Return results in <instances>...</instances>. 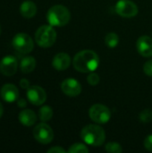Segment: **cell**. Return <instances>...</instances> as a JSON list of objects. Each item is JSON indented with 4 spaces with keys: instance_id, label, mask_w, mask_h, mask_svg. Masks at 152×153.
<instances>
[{
    "instance_id": "30",
    "label": "cell",
    "mask_w": 152,
    "mask_h": 153,
    "mask_svg": "<svg viewBox=\"0 0 152 153\" xmlns=\"http://www.w3.org/2000/svg\"><path fill=\"white\" fill-rule=\"evenodd\" d=\"M0 34H1V26H0Z\"/></svg>"
},
{
    "instance_id": "22",
    "label": "cell",
    "mask_w": 152,
    "mask_h": 153,
    "mask_svg": "<svg viewBox=\"0 0 152 153\" xmlns=\"http://www.w3.org/2000/svg\"><path fill=\"white\" fill-rule=\"evenodd\" d=\"M140 120L143 123H149L152 120V110L151 109H144L141 112L140 116Z\"/></svg>"
},
{
    "instance_id": "10",
    "label": "cell",
    "mask_w": 152,
    "mask_h": 153,
    "mask_svg": "<svg viewBox=\"0 0 152 153\" xmlns=\"http://www.w3.org/2000/svg\"><path fill=\"white\" fill-rule=\"evenodd\" d=\"M18 68V61L13 56H6L0 62V72L5 76H13Z\"/></svg>"
},
{
    "instance_id": "27",
    "label": "cell",
    "mask_w": 152,
    "mask_h": 153,
    "mask_svg": "<svg viewBox=\"0 0 152 153\" xmlns=\"http://www.w3.org/2000/svg\"><path fill=\"white\" fill-rule=\"evenodd\" d=\"M20 86L22 88V89H25V90H27L29 87H30V82H29V80H27V79H22L21 80V82H20Z\"/></svg>"
},
{
    "instance_id": "20",
    "label": "cell",
    "mask_w": 152,
    "mask_h": 153,
    "mask_svg": "<svg viewBox=\"0 0 152 153\" xmlns=\"http://www.w3.org/2000/svg\"><path fill=\"white\" fill-rule=\"evenodd\" d=\"M69 153H87L89 152V149L87 148L86 145L82 144V143H74L73 144L69 150Z\"/></svg>"
},
{
    "instance_id": "14",
    "label": "cell",
    "mask_w": 152,
    "mask_h": 153,
    "mask_svg": "<svg viewBox=\"0 0 152 153\" xmlns=\"http://www.w3.org/2000/svg\"><path fill=\"white\" fill-rule=\"evenodd\" d=\"M71 57L68 54L61 52L56 54L52 61V65L56 70L58 71H65L71 65Z\"/></svg>"
},
{
    "instance_id": "7",
    "label": "cell",
    "mask_w": 152,
    "mask_h": 153,
    "mask_svg": "<svg viewBox=\"0 0 152 153\" xmlns=\"http://www.w3.org/2000/svg\"><path fill=\"white\" fill-rule=\"evenodd\" d=\"M33 136L37 142L42 144H48L53 141L54 132L48 125L41 123L35 126L33 130Z\"/></svg>"
},
{
    "instance_id": "29",
    "label": "cell",
    "mask_w": 152,
    "mask_h": 153,
    "mask_svg": "<svg viewBox=\"0 0 152 153\" xmlns=\"http://www.w3.org/2000/svg\"><path fill=\"white\" fill-rule=\"evenodd\" d=\"M3 112H4V108H3L2 104L0 103V118H1V117H2V115H3Z\"/></svg>"
},
{
    "instance_id": "12",
    "label": "cell",
    "mask_w": 152,
    "mask_h": 153,
    "mask_svg": "<svg viewBox=\"0 0 152 153\" xmlns=\"http://www.w3.org/2000/svg\"><path fill=\"white\" fill-rule=\"evenodd\" d=\"M136 48L139 54L142 56H152V38L146 35L140 37L136 42Z\"/></svg>"
},
{
    "instance_id": "23",
    "label": "cell",
    "mask_w": 152,
    "mask_h": 153,
    "mask_svg": "<svg viewBox=\"0 0 152 153\" xmlns=\"http://www.w3.org/2000/svg\"><path fill=\"white\" fill-rule=\"evenodd\" d=\"M100 81V77L98 74L94 73V72H91V73H89L88 76H87V82L89 84L94 86V85H97Z\"/></svg>"
},
{
    "instance_id": "13",
    "label": "cell",
    "mask_w": 152,
    "mask_h": 153,
    "mask_svg": "<svg viewBox=\"0 0 152 153\" xmlns=\"http://www.w3.org/2000/svg\"><path fill=\"white\" fill-rule=\"evenodd\" d=\"M1 97L8 103L14 102L19 99V91L13 84H4L1 89Z\"/></svg>"
},
{
    "instance_id": "5",
    "label": "cell",
    "mask_w": 152,
    "mask_h": 153,
    "mask_svg": "<svg viewBox=\"0 0 152 153\" xmlns=\"http://www.w3.org/2000/svg\"><path fill=\"white\" fill-rule=\"evenodd\" d=\"M12 45L16 51L22 54H28L31 52L34 48L33 40L30 36L22 32L18 33L13 37L12 40Z\"/></svg>"
},
{
    "instance_id": "17",
    "label": "cell",
    "mask_w": 152,
    "mask_h": 153,
    "mask_svg": "<svg viewBox=\"0 0 152 153\" xmlns=\"http://www.w3.org/2000/svg\"><path fill=\"white\" fill-rule=\"evenodd\" d=\"M36 67V60L32 56H26L23 57L20 63V68L22 73L29 74L32 72Z\"/></svg>"
},
{
    "instance_id": "9",
    "label": "cell",
    "mask_w": 152,
    "mask_h": 153,
    "mask_svg": "<svg viewBox=\"0 0 152 153\" xmlns=\"http://www.w3.org/2000/svg\"><path fill=\"white\" fill-rule=\"evenodd\" d=\"M27 98L31 104L35 106H40L46 101L47 93L43 88L33 85L27 89Z\"/></svg>"
},
{
    "instance_id": "18",
    "label": "cell",
    "mask_w": 152,
    "mask_h": 153,
    "mask_svg": "<svg viewBox=\"0 0 152 153\" xmlns=\"http://www.w3.org/2000/svg\"><path fill=\"white\" fill-rule=\"evenodd\" d=\"M53 117V109L49 106H43L39 111V117L41 121H49Z\"/></svg>"
},
{
    "instance_id": "2",
    "label": "cell",
    "mask_w": 152,
    "mask_h": 153,
    "mask_svg": "<svg viewBox=\"0 0 152 153\" xmlns=\"http://www.w3.org/2000/svg\"><path fill=\"white\" fill-rule=\"evenodd\" d=\"M81 138L85 143L99 147L105 143L106 133L104 129L98 125H88L82 129Z\"/></svg>"
},
{
    "instance_id": "8",
    "label": "cell",
    "mask_w": 152,
    "mask_h": 153,
    "mask_svg": "<svg viewBox=\"0 0 152 153\" xmlns=\"http://www.w3.org/2000/svg\"><path fill=\"white\" fill-rule=\"evenodd\" d=\"M116 12L122 17L132 18L138 13V6L131 0H119L116 4Z\"/></svg>"
},
{
    "instance_id": "25",
    "label": "cell",
    "mask_w": 152,
    "mask_h": 153,
    "mask_svg": "<svg viewBox=\"0 0 152 153\" xmlns=\"http://www.w3.org/2000/svg\"><path fill=\"white\" fill-rule=\"evenodd\" d=\"M143 144H144V147H145V149H146L147 151L152 152V134L148 135V136L145 138Z\"/></svg>"
},
{
    "instance_id": "28",
    "label": "cell",
    "mask_w": 152,
    "mask_h": 153,
    "mask_svg": "<svg viewBox=\"0 0 152 153\" xmlns=\"http://www.w3.org/2000/svg\"><path fill=\"white\" fill-rule=\"evenodd\" d=\"M17 105H18V107H20V108H24V107H26L27 103H26V101H25L23 99H19V100H18Z\"/></svg>"
},
{
    "instance_id": "4",
    "label": "cell",
    "mask_w": 152,
    "mask_h": 153,
    "mask_svg": "<svg viewBox=\"0 0 152 153\" xmlns=\"http://www.w3.org/2000/svg\"><path fill=\"white\" fill-rule=\"evenodd\" d=\"M56 39V32L51 25L40 26L35 33V40L41 48H49Z\"/></svg>"
},
{
    "instance_id": "19",
    "label": "cell",
    "mask_w": 152,
    "mask_h": 153,
    "mask_svg": "<svg viewBox=\"0 0 152 153\" xmlns=\"http://www.w3.org/2000/svg\"><path fill=\"white\" fill-rule=\"evenodd\" d=\"M105 43L108 48H114L117 47L119 43V37L116 33L115 32H109L106 35L105 37Z\"/></svg>"
},
{
    "instance_id": "24",
    "label": "cell",
    "mask_w": 152,
    "mask_h": 153,
    "mask_svg": "<svg viewBox=\"0 0 152 153\" xmlns=\"http://www.w3.org/2000/svg\"><path fill=\"white\" fill-rule=\"evenodd\" d=\"M143 72L148 75L152 77V60L147 61L143 65Z\"/></svg>"
},
{
    "instance_id": "6",
    "label": "cell",
    "mask_w": 152,
    "mask_h": 153,
    "mask_svg": "<svg viewBox=\"0 0 152 153\" xmlns=\"http://www.w3.org/2000/svg\"><path fill=\"white\" fill-rule=\"evenodd\" d=\"M89 116L97 124H106L110 120L111 112L108 107L102 104H94L89 110Z\"/></svg>"
},
{
    "instance_id": "16",
    "label": "cell",
    "mask_w": 152,
    "mask_h": 153,
    "mask_svg": "<svg viewBox=\"0 0 152 153\" xmlns=\"http://www.w3.org/2000/svg\"><path fill=\"white\" fill-rule=\"evenodd\" d=\"M20 12L24 18L30 19L35 16V14L37 13V6L34 2L27 0L22 2V4H21Z\"/></svg>"
},
{
    "instance_id": "26",
    "label": "cell",
    "mask_w": 152,
    "mask_h": 153,
    "mask_svg": "<svg viewBox=\"0 0 152 153\" xmlns=\"http://www.w3.org/2000/svg\"><path fill=\"white\" fill-rule=\"evenodd\" d=\"M65 150L63 149L62 147L60 146H55V147H52L50 148L48 151H47V153H65Z\"/></svg>"
},
{
    "instance_id": "21",
    "label": "cell",
    "mask_w": 152,
    "mask_h": 153,
    "mask_svg": "<svg viewBox=\"0 0 152 153\" xmlns=\"http://www.w3.org/2000/svg\"><path fill=\"white\" fill-rule=\"evenodd\" d=\"M105 150L108 152L111 153H120L123 152V148L121 147V145L115 142H110L107 143L105 146Z\"/></svg>"
},
{
    "instance_id": "11",
    "label": "cell",
    "mask_w": 152,
    "mask_h": 153,
    "mask_svg": "<svg viewBox=\"0 0 152 153\" xmlns=\"http://www.w3.org/2000/svg\"><path fill=\"white\" fill-rule=\"evenodd\" d=\"M62 91L69 97H76L82 92L81 83L73 78H68L63 81L61 84Z\"/></svg>"
},
{
    "instance_id": "3",
    "label": "cell",
    "mask_w": 152,
    "mask_h": 153,
    "mask_svg": "<svg viewBox=\"0 0 152 153\" xmlns=\"http://www.w3.org/2000/svg\"><path fill=\"white\" fill-rule=\"evenodd\" d=\"M71 19V13L67 7L56 4L49 8L47 13V20L51 26L62 27L66 25Z\"/></svg>"
},
{
    "instance_id": "1",
    "label": "cell",
    "mask_w": 152,
    "mask_h": 153,
    "mask_svg": "<svg viewBox=\"0 0 152 153\" xmlns=\"http://www.w3.org/2000/svg\"><path fill=\"white\" fill-rule=\"evenodd\" d=\"M75 70L81 73H91L97 70L99 65V57L98 54L90 49L78 52L73 60Z\"/></svg>"
},
{
    "instance_id": "15",
    "label": "cell",
    "mask_w": 152,
    "mask_h": 153,
    "mask_svg": "<svg viewBox=\"0 0 152 153\" xmlns=\"http://www.w3.org/2000/svg\"><path fill=\"white\" fill-rule=\"evenodd\" d=\"M18 118H19V121L21 122V124L23 125L24 126H31L37 121L36 114L30 109L22 110L19 114Z\"/></svg>"
}]
</instances>
